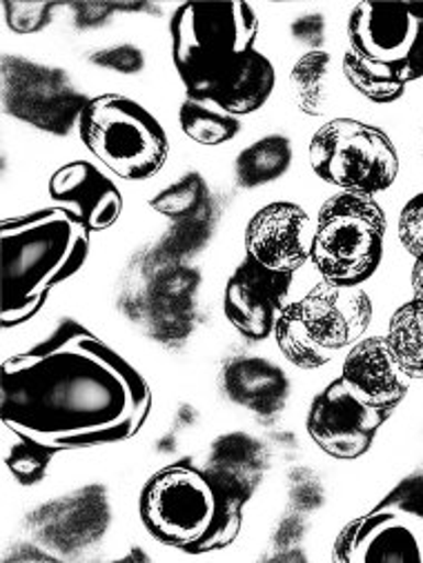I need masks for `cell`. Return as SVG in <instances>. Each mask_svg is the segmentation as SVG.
<instances>
[{
    "mask_svg": "<svg viewBox=\"0 0 423 563\" xmlns=\"http://www.w3.org/2000/svg\"><path fill=\"white\" fill-rule=\"evenodd\" d=\"M149 410L138 369L76 321L3 363V426L58 452L127 441Z\"/></svg>",
    "mask_w": 423,
    "mask_h": 563,
    "instance_id": "1",
    "label": "cell"
},
{
    "mask_svg": "<svg viewBox=\"0 0 423 563\" xmlns=\"http://www.w3.org/2000/svg\"><path fill=\"white\" fill-rule=\"evenodd\" d=\"M58 8H63V3H10L8 0L3 5L5 21L16 34L41 32L52 23V14Z\"/></svg>",
    "mask_w": 423,
    "mask_h": 563,
    "instance_id": "29",
    "label": "cell"
},
{
    "mask_svg": "<svg viewBox=\"0 0 423 563\" xmlns=\"http://www.w3.org/2000/svg\"><path fill=\"white\" fill-rule=\"evenodd\" d=\"M78 134L99 161L125 180H145L167 161L169 143L160 123L136 101L103 93L85 106Z\"/></svg>",
    "mask_w": 423,
    "mask_h": 563,
    "instance_id": "6",
    "label": "cell"
},
{
    "mask_svg": "<svg viewBox=\"0 0 423 563\" xmlns=\"http://www.w3.org/2000/svg\"><path fill=\"white\" fill-rule=\"evenodd\" d=\"M314 228L294 203H270L252 217L245 232L247 256L268 269L294 274L310 261Z\"/></svg>",
    "mask_w": 423,
    "mask_h": 563,
    "instance_id": "13",
    "label": "cell"
},
{
    "mask_svg": "<svg viewBox=\"0 0 423 563\" xmlns=\"http://www.w3.org/2000/svg\"><path fill=\"white\" fill-rule=\"evenodd\" d=\"M179 121L188 139L208 147L223 145L241 132L238 117L227 114L216 103L205 99L188 97L179 110Z\"/></svg>",
    "mask_w": 423,
    "mask_h": 563,
    "instance_id": "23",
    "label": "cell"
},
{
    "mask_svg": "<svg viewBox=\"0 0 423 563\" xmlns=\"http://www.w3.org/2000/svg\"><path fill=\"white\" fill-rule=\"evenodd\" d=\"M74 10H76L78 27H97L112 14V10H127V8L108 5V3L105 5L103 3H76Z\"/></svg>",
    "mask_w": 423,
    "mask_h": 563,
    "instance_id": "33",
    "label": "cell"
},
{
    "mask_svg": "<svg viewBox=\"0 0 423 563\" xmlns=\"http://www.w3.org/2000/svg\"><path fill=\"white\" fill-rule=\"evenodd\" d=\"M292 274L275 272L245 256L230 276L223 297L227 321L252 341H264L275 332L277 319L288 308Z\"/></svg>",
    "mask_w": 423,
    "mask_h": 563,
    "instance_id": "12",
    "label": "cell"
},
{
    "mask_svg": "<svg viewBox=\"0 0 423 563\" xmlns=\"http://www.w3.org/2000/svg\"><path fill=\"white\" fill-rule=\"evenodd\" d=\"M243 504L205 467L179 461L158 471L143 488L138 512L163 545L205 554L232 545L243 526Z\"/></svg>",
    "mask_w": 423,
    "mask_h": 563,
    "instance_id": "3",
    "label": "cell"
},
{
    "mask_svg": "<svg viewBox=\"0 0 423 563\" xmlns=\"http://www.w3.org/2000/svg\"><path fill=\"white\" fill-rule=\"evenodd\" d=\"M399 241L408 254L423 258V192L403 206L399 214Z\"/></svg>",
    "mask_w": 423,
    "mask_h": 563,
    "instance_id": "30",
    "label": "cell"
},
{
    "mask_svg": "<svg viewBox=\"0 0 423 563\" xmlns=\"http://www.w3.org/2000/svg\"><path fill=\"white\" fill-rule=\"evenodd\" d=\"M344 74H346L348 82L361 93V97H366L368 101L379 103V106L399 101L403 97V91H405L403 82L388 76L379 67H375L372 63L359 58L350 49L344 56Z\"/></svg>",
    "mask_w": 423,
    "mask_h": 563,
    "instance_id": "28",
    "label": "cell"
},
{
    "mask_svg": "<svg viewBox=\"0 0 423 563\" xmlns=\"http://www.w3.org/2000/svg\"><path fill=\"white\" fill-rule=\"evenodd\" d=\"M299 308L312 339L330 352L359 343L372 321V301L359 286L323 280L299 301Z\"/></svg>",
    "mask_w": 423,
    "mask_h": 563,
    "instance_id": "14",
    "label": "cell"
},
{
    "mask_svg": "<svg viewBox=\"0 0 423 563\" xmlns=\"http://www.w3.org/2000/svg\"><path fill=\"white\" fill-rule=\"evenodd\" d=\"M330 54L308 52L297 60L290 71V89L297 108L308 117H321L327 110V74H330Z\"/></svg>",
    "mask_w": 423,
    "mask_h": 563,
    "instance_id": "25",
    "label": "cell"
},
{
    "mask_svg": "<svg viewBox=\"0 0 423 563\" xmlns=\"http://www.w3.org/2000/svg\"><path fill=\"white\" fill-rule=\"evenodd\" d=\"M88 103L65 71L21 56L3 58V108L14 119L65 136L78 125Z\"/></svg>",
    "mask_w": 423,
    "mask_h": 563,
    "instance_id": "10",
    "label": "cell"
},
{
    "mask_svg": "<svg viewBox=\"0 0 423 563\" xmlns=\"http://www.w3.org/2000/svg\"><path fill=\"white\" fill-rule=\"evenodd\" d=\"M294 41L308 45L312 52H319L325 41V19L321 14H308L292 23Z\"/></svg>",
    "mask_w": 423,
    "mask_h": 563,
    "instance_id": "32",
    "label": "cell"
},
{
    "mask_svg": "<svg viewBox=\"0 0 423 563\" xmlns=\"http://www.w3.org/2000/svg\"><path fill=\"white\" fill-rule=\"evenodd\" d=\"M272 334L277 339L279 350L283 352V356L301 369H319L332 361L334 352L321 347L308 332L303 317H301L299 301L288 303V308L277 319Z\"/></svg>",
    "mask_w": 423,
    "mask_h": 563,
    "instance_id": "24",
    "label": "cell"
},
{
    "mask_svg": "<svg viewBox=\"0 0 423 563\" xmlns=\"http://www.w3.org/2000/svg\"><path fill=\"white\" fill-rule=\"evenodd\" d=\"M259 19L247 3H186L172 21L175 67L190 99H208L254 52Z\"/></svg>",
    "mask_w": 423,
    "mask_h": 563,
    "instance_id": "4",
    "label": "cell"
},
{
    "mask_svg": "<svg viewBox=\"0 0 423 563\" xmlns=\"http://www.w3.org/2000/svg\"><path fill=\"white\" fill-rule=\"evenodd\" d=\"M225 397L259 417H275L286 408L290 382L286 372L259 356H238L221 372Z\"/></svg>",
    "mask_w": 423,
    "mask_h": 563,
    "instance_id": "18",
    "label": "cell"
},
{
    "mask_svg": "<svg viewBox=\"0 0 423 563\" xmlns=\"http://www.w3.org/2000/svg\"><path fill=\"white\" fill-rule=\"evenodd\" d=\"M292 165V143L288 136L272 134L252 143L236 156V180L245 190H254L281 178Z\"/></svg>",
    "mask_w": 423,
    "mask_h": 563,
    "instance_id": "21",
    "label": "cell"
},
{
    "mask_svg": "<svg viewBox=\"0 0 423 563\" xmlns=\"http://www.w3.org/2000/svg\"><path fill=\"white\" fill-rule=\"evenodd\" d=\"M5 448H3V456H5V465L8 471L14 475V479L23 486H36L38 482L45 479L47 467L54 459V454L58 450L38 443L12 428L5 426Z\"/></svg>",
    "mask_w": 423,
    "mask_h": 563,
    "instance_id": "26",
    "label": "cell"
},
{
    "mask_svg": "<svg viewBox=\"0 0 423 563\" xmlns=\"http://www.w3.org/2000/svg\"><path fill=\"white\" fill-rule=\"evenodd\" d=\"M90 234L63 208L3 221V328L36 317L49 290L85 265Z\"/></svg>",
    "mask_w": 423,
    "mask_h": 563,
    "instance_id": "2",
    "label": "cell"
},
{
    "mask_svg": "<svg viewBox=\"0 0 423 563\" xmlns=\"http://www.w3.org/2000/svg\"><path fill=\"white\" fill-rule=\"evenodd\" d=\"M348 41L350 52L399 82L423 78V3H359Z\"/></svg>",
    "mask_w": 423,
    "mask_h": 563,
    "instance_id": "9",
    "label": "cell"
},
{
    "mask_svg": "<svg viewBox=\"0 0 423 563\" xmlns=\"http://www.w3.org/2000/svg\"><path fill=\"white\" fill-rule=\"evenodd\" d=\"M36 537L63 554L97 543L110 526V504L103 488L92 486L38 508L30 517Z\"/></svg>",
    "mask_w": 423,
    "mask_h": 563,
    "instance_id": "15",
    "label": "cell"
},
{
    "mask_svg": "<svg viewBox=\"0 0 423 563\" xmlns=\"http://www.w3.org/2000/svg\"><path fill=\"white\" fill-rule=\"evenodd\" d=\"M149 206L172 221H192V217H201L208 206L205 180L197 172H190L154 197Z\"/></svg>",
    "mask_w": 423,
    "mask_h": 563,
    "instance_id": "27",
    "label": "cell"
},
{
    "mask_svg": "<svg viewBox=\"0 0 423 563\" xmlns=\"http://www.w3.org/2000/svg\"><path fill=\"white\" fill-rule=\"evenodd\" d=\"M277 74L268 56L254 49L245 63L225 78L205 101L216 103L232 117H245L261 110L275 89Z\"/></svg>",
    "mask_w": 423,
    "mask_h": 563,
    "instance_id": "20",
    "label": "cell"
},
{
    "mask_svg": "<svg viewBox=\"0 0 423 563\" xmlns=\"http://www.w3.org/2000/svg\"><path fill=\"white\" fill-rule=\"evenodd\" d=\"M336 563H423V473L397 484L334 539Z\"/></svg>",
    "mask_w": 423,
    "mask_h": 563,
    "instance_id": "7",
    "label": "cell"
},
{
    "mask_svg": "<svg viewBox=\"0 0 423 563\" xmlns=\"http://www.w3.org/2000/svg\"><path fill=\"white\" fill-rule=\"evenodd\" d=\"M90 60L99 67H105L119 74H138L145 67V56L134 45H116L110 49H101L92 54Z\"/></svg>",
    "mask_w": 423,
    "mask_h": 563,
    "instance_id": "31",
    "label": "cell"
},
{
    "mask_svg": "<svg viewBox=\"0 0 423 563\" xmlns=\"http://www.w3.org/2000/svg\"><path fill=\"white\" fill-rule=\"evenodd\" d=\"M412 290H414V301L423 306V258H416L412 267Z\"/></svg>",
    "mask_w": 423,
    "mask_h": 563,
    "instance_id": "34",
    "label": "cell"
},
{
    "mask_svg": "<svg viewBox=\"0 0 423 563\" xmlns=\"http://www.w3.org/2000/svg\"><path fill=\"white\" fill-rule=\"evenodd\" d=\"M390 415L364 404L344 379H336L314 397L308 412V434L325 454L353 461L372 448Z\"/></svg>",
    "mask_w": 423,
    "mask_h": 563,
    "instance_id": "11",
    "label": "cell"
},
{
    "mask_svg": "<svg viewBox=\"0 0 423 563\" xmlns=\"http://www.w3.org/2000/svg\"><path fill=\"white\" fill-rule=\"evenodd\" d=\"M386 341L408 377L423 379V306L419 301L412 299L392 314Z\"/></svg>",
    "mask_w": 423,
    "mask_h": 563,
    "instance_id": "22",
    "label": "cell"
},
{
    "mask_svg": "<svg viewBox=\"0 0 423 563\" xmlns=\"http://www.w3.org/2000/svg\"><path fill=\"white\" fill-rule=\"evenodd\" d=\"M314 174L344 192L375 197L397 180L399 156L386 132L355 119H334L310 141Z\"/></svg>",
    "mask_w": 423,
    "mask_h": 563,
    "instance_id": "8",
    "label": "cell"
},
{
    "mask_svg": "<svg viewBox=\"0 0 423 563\" xmlns=\"http://www.w3.org/2000/svg\"><path fill=\"white\" fill-rule=\"evenodd\" d=\"M342 379L357 399L388 412L399 408L410 388V377L383 336H370L353 345L344 361Z\"/></svg>",
    "mask_w": 423,
    "mask_h": 563,
    "instance_id": "17",
    "label": "cell"
},
{
    "mask_svg": "<svg viewBox=\"0 0 423 563\" xmlns=\"http://www.w3.org/2000/svg\"><path fill=\"white\" fill-rule=\"evenodd\" d=\"M49 197L90 232L110 230L123 212L121 190L97 165L74 161L49 180Z\"/></svg>",
    "mask_w": 423,
    "mask_h": 563,
    "instance_id": "16",
    "label": "cell"
},
{
    "mask_svg": "<svg viewBox=\"0 0 423 563\" xmlns=\"http://www.w3.org/2000/svg\"><path fill=\"white\" fill-rule=\"evenodd\" d=\"M383 236L381 206L368 195L342 192L319 210L310 261L327 284L361 286L381 263Z\"/></svg>",
    "mask_w": 423,
    "mask_h": 563,
    "instance_id": "5",
    "label": "cell"
},
{
    "mask_svg": "<svg viewBox=\"0 0 423 563\" xmlns=\"http://www.w3.org/2000/svg\"><path fill=\"white\" fill-rule=\"evenodd\" d=\"M203 467L221 488L245 506L264 482L268 471V452L254 437L232 432L212 443Z\"/></svg>",
    "mask_w": 423,
    "mask_h": 563,
    "instance_id": "19",
    "label": "cell"
}]
</instances>
